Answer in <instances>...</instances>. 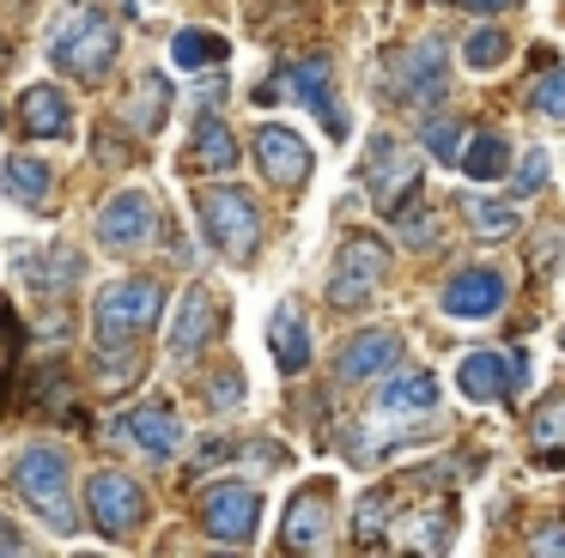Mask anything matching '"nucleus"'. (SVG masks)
I'll use <instances>...</instances> for the list:
<instances>
[{
  "label": "nucleus",
  "mask_w": 565,
  "mask_h": 558,
  "mask_svg": "<svg viewBox=\"0 0 565 558\" xmlns=\"http://www.w3.org/2000/svg\"><path fill=\"white\" fill-rule=\"evenodd\" d=\"M462 170H468V182H499L504 170H511V146H504V133L480 128L475 140H468V152H462Z\"/></svg>",
  "instance_id": "27"
},
{
  "label": "nucleus",
  "mask_w": 565,
  "mask_h": 558,
  "mask_svg": "<svg viewBox=\"0 0 565 558\" xmlns=\"http://www.w3.org/2000/svg\"><path fill=\"white\" fill-rule=\"evenodd\" d=\"M19 121H25L31 140H67L74 133V109L55 85H25L19 92Z\"/></svg>",
  "instance_id": "16"
},
{
  "label": "nucleus",
  "mask_w": 565,
  "mask_h": 558,
  "mask_svg": "<svg viewBox=\"0 0 565 558\" xmlns=\"http://www.w3.org/2000/svg\"><path fill=\"white\" fill-rule=\"evenodd\" d=\"M504 55H511V36H504V31H492V24H487V31H475V36L462 43V61H468L475 73H492Z\"/></svg>",
  "instance_id": "31"
},
{
  "label": "nucleus",
  "mask_w": 565,
  "mask_h": 558,
  "mask_svg": "<svg viewBox=\"0 0 565 558\" xmlns=\"http://www.w3.org/2000/svg\"><path fill=\"white\" fill-rule=\"evenodd\" d=\"M86 504H92V522H98L104 540H128L147 522V497H140V485L128 473H92Z\"/></svg>",
  "instance_id": "8"
},
{
  "label": "nucleus",
  "mask_w": 565,
  "mask_h": 558,
  "mask_svg": "<svg viewBox=\"0 0 565 558\" xmlns=\"http://www.w3.org/2000/svg\"><path fill=\"white\" fill-rule=\"evenodd\" d=\"M383 412H431L438 407V376L431 371H402L390 388H377Z\"/></svg>",
  "instance_id": "24"
},
{
  "label": "nucleus",
  "mask_w": 565,
  "mask_h": 558,
  "mask_svg": "<svg viewBox=\"0 0 565 558\" xmlns=\"http://www.w3.org/2000/svg\"><path fill=\"white\" fill-rule=\"evenodd\" d=\"M450 7H456V0H450Z\"/></svg>",
  "instance_id": "40"
},
{
  "label": "nucleus",
  "mask_w": 565,
  "mask_h": 558,
  "mask_svg": "<svg viewBox=\"0 0 565 558\" xmlns=\"http://www.w3.org/2000/svg\"><path fill=\"white\" fill-rule=\"evenodd\" d=\"M225 328V310H220V298H213L207 286H189L183 298H177V322H171V358L177 364H195L201 352H207V340Z\"/></svg>",
  "instance_id": "10"
},
{
  "label": "nucleus",
  "mask_w": 565,
  "mask_h": 558,
  "mask_svg": "<svg viewBox=\"0 0 565 558\" xmlns=\"http://www.w3.org/2000/svg\"><path fill=\"white\" fill-rule=\"evenodd\" d=\"M164 109H171V79H164V73H140L128 121H135L140 133H159V128H164Z\"/></svg>",
  "instance_id": "26"
},
{
  "label": "nucleus",
  "mask_w": 565,
  "mask_h": 558,
  "mask_svg": "<svg viewBox=\"0 0 565 558\" xmlns=\"http://www.w3.org/2000/svg\"><path fill=\"white\" fill-rule=\"evenodd\" d=\"M456 383H462L468 400H499L504 383H511V358H499V352H468L456 364Z\"/></svg>",
  "instance_id": "22"
},
{
  "label": "nucleus",
  "mask_w": 565,
  "mask_h": 558,
  "mask_svg": "<svg viewBox=\"0 0 565 558\" xmlns=\"http://www.w3.org/2000/svg\"><path fill=\"white\" fill-rule=\"evenodd\" d=\"M383 273H390L383 237H347L341 255H334V273H329V303L334 310H359L383 286Z\"/></svg>",
  "instance_id": "7"
},
{
  "label": "nucleus",
  "mask_w": 565,
  "mask_h": 558,
  "mask_svg": "<svg viewBox=\"0 0 565 558\" xmlns=\"http://www.w3.org/2000/svg\"><path fill=\"white\" fill-rule=\"evenodd\" d=\"M535 552H565V534H559V528H547V534L535 540Z\"/></svg>",
  "instance_id": "39"
},
{
  "label": "nucleus",
  "mask_w": 565,
  "mask_h": 558,
  "mask_svg": "<svg viewBox=\"0 0 565 558\" xmlns=\"http://www.w3.org/2000/svg\"><path fill=\"white\" fill-rule=\"evenodd\" d=\"M207 400H213L220 412H225V407H244V376H237V371H220V376H213V395H207Z\"/></svg>",
  "instance_id": "36"
},
{
  "label": "nucleus",
  "mask_w": 565,
  "mask_h": 558,
  "mask_svg": "<svg viewBox=\"0 0 565 558\" xmlns=\"http://www.w3.org/2000/svg\"><path fill=\"white\" fill-rule=\"evenodd\" d=\"M419 146H426L438 164H462V128H456V121H426Z\"/></svg>",
  "instance_id": "32"
},
{
  "label": "nucleus",
  "mask_w": 565,
  "mask_h": 558,
  "mask_svg": "<svg viewBox=\"0 0 565 558\" xmlns=\"http://www.w3.org/2000/svg\"><path fill=\"white\" fill-rule=\"evenodd\" d=\"M237 164V140L213 109H201L195 121V152H189V170H232Z\"/></svg>",
  "instance_id": "23"
},
{
  "label": "nucleus",
  "mask_w": 565,
  "mask_h": 558,
  "mask_svg": "<svg viewBox=\"0 0 565 558\" xmlns=\"http://www.w3.org/2000/svg\"><path fill=\"white\" fill-rule=\"evenodd\" d=\"M13 485L31 504V516H43L55 534H74V468H67L62 449H50V443L25 449L13 468Z\"/></svg>",
  "instance_id": "3"
},
{
  "label": "nucleus",
  "mask_w": 565,
  "mask_h": 558,
  "mask_svg": "<svg viewBox=\"0 0 565 558\" xmlns=\"http://www.w3.org/2000/svg\"><path fill=\"white\" fill-rule=\"evenodd\" d=\"M256 158H262V170H268V182L274 189H305V176H310V146L298 140L292 128H262L256 133Z\"/></svg>",
  "instance_id": "14"
},
{
  "label": "nucleus",
  "mask_w": 565,
  "mask_h": 558,
  "mask_svg": "<svg viewBox=\"0 0 565 558\" xmlns=\"http://www.w3.org/2000/svg\"><path fill=\"white\" fill-rule=\"evenodd\" d=\"M402 230H407V243H414V249H431V243H438V218L414 213V206H402Z\"/></svg>",
  "instance_id": "34"
},
{
  "label": "nucleus",
  "mask_w": 565,
  "mask_h": 558,
  "mask_svg": "<svg viewBox=\"0 0 565 558\" xmlns=\"http://www.w3.org/2000/svg\"><path fill=\"white\" fill-rule=\"evenodd\" d=\"M395 358H402V334H390V328H365V334H353L341 346V376L347 383H371V376L395 371Z\"/></svg>",
  "instance_id": "15"
},
{
  "label": "nucleus",
  "mask_w": 565,
  "mask_h": 558,
  "mask_svg": "<svg viewBox=\"0 0 565 558\" xmlns=\"http://www.w3.org/2000/svg\"><path fill=\"white\" fill-rule=\"evenodd\" d=\"M541 182H547V152H541V146H529L523 170H516V194H535Z\"/></svg>",
  "instance_id": "35"
},
{
  "label": "nucleus",
  "mask_w": 565,
  "mask_h": 558,
  "mask_svg": "<svg viewBox=\"0 0 565 558\" xmlns=\"http://www.w3.org/2000/svg\"><path fill=\"white\" fill-rule=\"evenodd\" d=\"M438 303L456 322H487V315L504 310V273L499 267H462V273H450Z\"/></svg>",
  "instance_id": "11"
},
{
  "label": "nucleus",
  "mask_w": 565,
  "mask_h": 558,
  "mask_svg": "<svg viewBox=\"0 0 565 558\" xmlns=\"http://www.w3.org/2000/svg\"><path fill=\"white\" fill-rule=\"evenodd\" d=\"M122 437L164 461V455L183 449V419H177L171 407H140V412H128V419H122Z\"/></svg>",
  "instance_id": "18"
},
{
  "label": "nucleus",
  "mask_w": 565,
  "mask_h": 558,
  "mask_svg": "<svg viewBox=\"0 0 565 558\" xmlns=\"http://www.w3.org/2000/svg\"><path fill=\"white\" fill-rule=\"evenodd\" d=\"M268 352H274V364H280L286 376L310 371V328H305V315H298V303H280V310H274Z\"/></svg>",
  "instance_id": "19"
},
{
  "label": "nucleus",
  "mask_w": 565,
  "mask_h": 558,
  "mask_svg": "<svg viewBox=\"0 0 565 558\" xmlns=\"http://www.w3.org/2000/svg\"><path fill=\"white\" fill-rule=\"evenodd\" d=\"M535 109H541V116H553V121H565V67H553V73H541V79H535Z\"/></svg>",
  "instance_id": "33"
},
{
  "label": "nucleus",
  "mask_w": 565,
  "mask_h": 558,
  "mask_svg": "<svg viewBox=\"0 0 565 558\" xmlns=\"http://www.w3.org/2000/svg\"><path fill=\"white\" fill-rule=\"evenodd\" d=\"M19 358H25V322L7 298H0V407H7V388L19 376Z\"/></svg>",
  "instance_id": "28"
},
{
  "label": "nucleus",
  "mask_w": 565,
  "mask_h": 558,
  "mask_svg": "<svg viewBox=\"0 0 565 558\" xmlns=\"http://www.w3.org/2000/svg\"><path fill=\"white\" fill-rule=\"evenodd\" d=\"M195 206H201V225H207V243L225 255V261H237V267L256 261L262 213H256V201H249L244 189H207Z\"/></svg>",
  "instance_id": "4"
},
{
  "label": "nucleus",
  "mask_w": 565,
  "mask_h": 558,
  "mask_svg": "<svg viewBox=\"0 0 565 558\" xmlns=\"http://www.w3.org/2000/svg\"><path fill=\"white\" fill-rule=\"evenodd\" d=\"M171 55H177V67H183V73H201V67H213V61H225V36H213V31H177Z\"/></svg>",
  "instance_id": "29"
},
{
  "label": "nucleus",
  "mask_w": 565,
  "mask_h": 558,
  "mask_svg": "<svg viewBox=\"0 0 565 558\" xmlns=\"http://www.w3.org/2000/svg\"><path fill=\"white\" fill-rule=\"evenodd\" d=\"M390 85H395L402 104H438V97H444V43H431V36H426V43L402 49V55H395Z\"/></svg>",
  "instance_id": "13"
},
{
  "label": "nucleus",
  "mask_w": 565,
  "mask_h": 558,
  "mask_svg": "<svg viewBox=\"0 0 565 558\" xmlns=\"http://www.w3.org/2000/svg\"><path fill=\"white\" fill-rule=\"evenodd\" d=\"M456 7H468V12H504V7H516V0H456Z\"/></svg>",
  "instance_id": "38"
},
{
  "label": "nucleus",
  "mask_w": 565,
  "mask_h": 558,
  "mask_svg": "<svg viewBox=\"0 0 565 558\" xmlns=\"http://www.w3.org/2000/svg\"><path fill=\"white\" fill-rule=\"evenodd\" d=\"M0 552H25V540L13 534V522H7V516H0Z\"/></svg>",
  "instance_id": "37"
},
{
  "label": "nucleus",
  "mask_w": 565,
  "mask_h": 558,
  "mask_svg": "<svg viewBox=\"0 0 565 558\" xmlns=\"http://www.w3.org/2000/svg\"><path fill=\"white\" fill-rule=\"evenodd\" d=\"M262 522V492L244 480H213L207 497H201V528L220 546H249Z\"/></svg>",
  "instance_id": "6"
},
{
  "label": "nucleus",
  "mask_w": 565,
  "mask_h": 558,
  "mask_svg": "<svg viewBox=\"0 0 565 558\" xmlns=\"http://www.w3.org/2000/svg\"><path fill=\"white\" fill-rule=\"evenodd\" d=\"M280 85H286L292 97H305V104L317 109L322 121H329V133H334V140L347 133V116L334 109V97H329V61H322V55H310V61H292V67L280 73Z\"/></svg>",
  "instance_id": "17"
},
{
  "label": "nucleus",
  "mask_w": 565,
  "mask_h": 558,
  "mask_svg": "<svg viewBox=\"0 0 565 558\" xmlns=\"http://www.w3.org/2000/svg\"><path fill=\"white\" fill-rule=\"evenodd\" d=\"M529 437H535V461H541V468H559V461H565V395L541 400L535 419H529Z\"/></svg>",
  "instance_id": "25"
},
{
  "label": "nucleus",
  "mask_w": 565,
  "mask_h": 558,
  "mask_svg": "<svg viewBox=\"0 0 565 558\" xmlns=\"http://www.w3.org/2000/svg\"><path fill=\"white\" fill-rule=\"evenodd\" d=\"M19 267H25V279L43 291V298H62V291H74L79 273H86V261H79L74 249H62V243H55V249H43V255H25Z\"/></svg>",
  "instance_id": "20"
},
{
  "label": "nucleus",
  "mask_w": 565,
  "mask_h": 558,
  "mask_svg": "<svg viewBox=\"0 0 565 558\" xmlns=\"http://www.w3.org/2000/svg\"><path fill=\"white\" fill-rule=\"evenodd\" d=\"M152 230H159V213H152V194L147 189H122L104 201L98 213V243L110 255H128V249H147Z\"/></svg>",
  "instance_id": "9"
},
{
  "label": "nucleus",
  "mask_w": 565,
  "mask_h": 558,
  "mask_svg": "<svg viewBox=\"0 0 565 558\" xmlns=\"http://www.w3.org/2000/svg\"><path fill=\"white\" fill-rule=\"evenodd\" d=\"M365 182H371V206L390 218H402V206L419 201V158L407 152L395 133H377L365 158Z\"/></svg>",
  "instance_id": "5"
},
{
  "label": "nucleus",
  "mask_w": 565,
  "mask_h": 558,
  "mask_svg": "<svg viewBox=\"0 0 565 558\" xmlns=\"http://www.w3.org/2000/svg\"><path fill=\"white\" fill-rule=\"evenodd\" d=\"M0 182H7V194H13L19 206H50L55 170L43 164V158H31V152H13V158H7V170H0Z\"/></svg>",
  "instance_id": "21"
},
{
  "label": "nucleus",
  "mask_w": 565,
  "mask_h": 558,
  "mask_svg": "<svg viewBox=\"0 0 565 558\" xmlns=\"http://www.w3.org/2000/svg\"><path fill=\"white\" fill-rule=\"evenodd\" d=\"M468 218H475V230H480V237H504V230H516V201L468 194Z\"/></svg>",
  "instance_id": "30"
},
{
  "label": "nucleus",
  "mask_w": 565,
  "mask_h": 558,
  "mask_svg": "<svg viewBox=\"0 0 565 558\" xmlns=\"http://www.w3.org/2000/svg\"><path fill=\"white\" fill-rule=\"evenodd\" d=\"M116 49H122V31H116V19L104 7H92V0H74L50 31V61L79 85H98L104 73L116 67Z\"/></svg>",
  "instance_id": "1"
},
{
  "label": "nucleus",
  "mask_w": 565,
  "mask_h": 558,
  "mask_svg": "<svg viewBox=\"0 0 565 558\" xmlns=\"http://www.w3.org/2000/svg\"><path fill=\"white\" fill-rule=\"evenodd\" d=\"M329 516H334L329 485H305L280 516V546L286 552H322L329 546Z\"/></svg>",
  "instance_id": "12"
},
{
  "label": "nucleus",
  "mask_w": 565,
  "mask_h": 558,
  "mask_svg": "<svg viewBox=\"0 0 565 558\" xmlns=\"http://www.w3.org/2000/svg\"><path fill=\"white\" fill-rule=\"evenodd\" d=\"M164 315V286L159 279H116L98 291V352L104 364H122V352H135V340Z\"/></svg>",
  "instance_id": "2"
}]
</instances>
